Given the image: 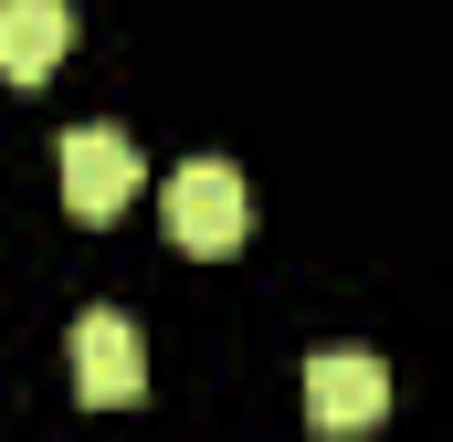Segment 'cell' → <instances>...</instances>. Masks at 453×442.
I'll return each mask as SVG.
<instances>
[{"label":"cell","instance_id":"cell-1","mask_svg":"<svg viewBox=\"0 0 453 442\" xmlns=\"http://www.w3.org/2000/svg\"><path fill=\"white\" fill-rule=\"evenodd\" d=\"M137 190H148V158H137L127 126H74L64 137V211L74 221H116Z\"/></svg>","mask_w":453,"mask_h":442},{"label":"cell","instance_id":"cell-2","mask_svg":"<svg viewBox=\"0 0 453 442\" xmlns=\"http://www.w3.org/2000/svg\"><path fill=\"white\" fill-rule=\"evenodd\" d=\"M158 211H169V242L180 253H211L222 263V253H242V169L232 158H190Z\"/></svg>","mask_w":453,"mask_h":442},{"label":"cell","instance_id":"cell-3","mask_svg":"<svg viewBox=\"0 0 453 442\" xmlns=\"http://www.w3.org/2000/svg\"><path fill=\"white\" fill-rule=\"evenodd\" d=\"M74 400H96V411H137L148 400V337L127 327L116 306H96L74 327Z\"/></svg>","mask_w":453,"mask_h":442},{"label":"cell","instance_id":"cell-4","mask_svg":"<svg viewBox=\"0 0 453 442\" xmlns=\"http://www.w3.org/2000/svg\"><path fill=\"white\" fill-rule=\"evenodd\" d=\"M380 411H390V369L369 347H317L306 358V422L317 432H369Z\"/></svg>","mask_w":453,"mask_h":442},{"label":"cell","instance_id":"cell-5","mask_svg":"<svg viewBox=\"0 0 453 442\" xmlns=\"http://www.w3.org/2000/svg\"><path fill=\"white\" fill-rule=\"evenodd\" d=\"M74 42V11L64 0H0V74L11 85H42Z\"/></svg>","mask_w":453,"mask_h":442}]
</instances>
